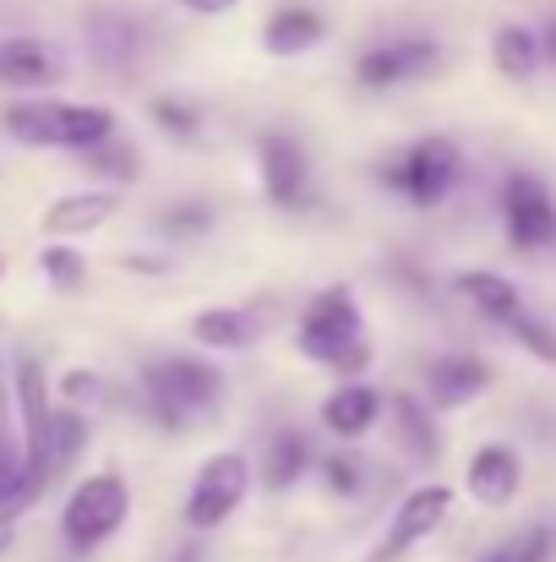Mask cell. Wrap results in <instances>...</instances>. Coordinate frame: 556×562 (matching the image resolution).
Returning a JSON list of instances; mask_svg holds the SVG:
<instances>
[{
    "label": "cell",
    "instance_id": "obj_1",
    "mask_svg": "<svg viewBox=\"0 0 556 562\" xmlns=\"http://www.w3.org/2000/svg\"><path fill=\"white\" fill-rule=\"evenodd\" d=\"M137 393H143V409L154 426L164 431H202L224 415L229 404V376L218 372V361L207 356H148L143 372H137Z\"/></svg>",
    "mask_w": 556,
    "mask_h": 562
},
{
    "label": "cell",
    "instance_id": "obj_2",
    "mask_svg": "<svg viewBox=\"0 0 556 562\" xmlns=\"http://www.w3.org/2000/svg\"><path fill=\"white\" fill-rule=\"evenodd\" d=\"M295 350L322 367L328 376H366L376 361V345H371V323L366 306L355 295V284H322L300 317H295Z\"/></svg>",
    "mask_w": 556,
    "mask_h": 562
},
{
    "label": "cell",
    "instance_id": "obj_3",
    "mask_svg": "<svg viewBox=\"0 0 556 562\" xmlns=\"http://www.w3.org/2000/svg\"><path fill=\"white\" fill-rule=\"evenodd\" d=\"M0 126L22 148L88 154V148L115 137V110L110 104H71V99H16V104H5Z\"/></svg>",
    "mask_w": 556,
    "mask_h": 562
},
{
    "label": "cell",
    "instance_id": "obj_4",
    "mask_svg": "<svg viewBox=\"0 0 556 562\" xmlns=\"http://www.w3.org/2000/svg\"><path fill=\"white\" fill-rule=\"evenodd\" d=\"M376 181L393 191L398 202H409V207H442L453 191L464 187V148L447 137V132H425V137H415V143H404L382 170H376Z\"/></svg>",
    "mask_w": 556,
    "mask_h": 562
},
{
    "label": "cell",
    "instance_id": "obj_5",
    "mask_svg": "<svg viewBox=\"0 0 556 562\" xmlns=\"http://www.w3.org/2000/svg\"><path fill=\"white\" fill-rule=\"evenodd\" d=\"M251 486H257V464H251L246 448H218V453H207V459L196 464L191 486H185V503H181L185 530H191V536L224 530V525L246 508Z\"/></svg>",
    "mask_w": 556,
    "mask_h": 562
},
{
    "label": "cell",
    "instance_id": "obj_6",
    "mask_svg": "<svg viewBox=\"0 0 556 562\" xmlns=\"http://www.w3.org/2000/svg\"><path fill=\"white\" fill-rule=\"evenodd\" d=\"M132 519V486L121 470H93L71 486L66 508H60V541L71 552H93L104 541H115Z\"/></svg>",
    "mask_w": 556,
    "mask_h": 562
},
{
    "label": "cell",
    "instance_id": "obj_7",
    "mask_svg": "<svg viewBox=\"0 0 556 562\" xmlns=\"http://www.w3.org/2000/svg\"><path fill=\"white\" fill-rule=\"evenodd\" d=\"M453 503H458V492H453L447 481H420V486H409V492L393 503V514H387V525H382V536H376V547H371L366 562H404L409 552H420V547L453 519Z\"/></svg>",
    "mask_w": 556,
    "mask_h": 562
},
{
    "label": "cell",
    "instance_id": "obj_8",
    "mask_svg": "<svg viewBox=\"0 0 556 562\" xmlns=\"http://www.w3.org/2000/svg\"><path fill=\"white\" fill-rule=\"evenodd\" d=\"M502 235L519 257H546L556 251V196L535 170H508L497 191Z\"/></svg>",
    "mask_w": 556,
    "mask_h": 562
},
{
    "label": "cell",
    "instance_id": "obj_9",
    "mask_svg": "<svg viewBox=\"0 0 556 562\" xmlns=\"http://www.w3.org/2000/svg\"><path fill=\"white\" fill-rule=\"evenodd\" d=\"M447 49L431 33H398V38H376L355 55V82L366 93H393L409 82H425L431 71H442Z\"/></svg>",
    "mask_w": 556,
    "mask_h": 562
},
{
    "label": "cell",
    "instance_id": "obj_10",
    "mask_svg": "<svg viewBox=\"0 0 556 562\" xmlns=\"http://www.w3.org/2000/svg\"><path fill=\"white\" fill-rule=\"evenodd\" d=\"M257 181H262V196L268 207L279 213H300L311 202V154L295 132H262L257 137Z\"/></svg>",
    "mask_w": 556,
    "mask_h": 562
},
{
    "label": "cell",
    "instance_id": "obj_11",
    "mask_svg": "<svg viewBox=\"0 0 556 562\" xmlns=\"http://www.w3.org/2000/svg\"><path fill=\"white\" fill-rule=\"evenodd\" d=\"M491 387H497V367H491L486 356H475V350H442V356H431V361L420 367V393H425L442 415L469 409V404L486 398Z\"/></svg>",
    "mask_w": 556,
    "mask_h": 562
},
{
    "label": "cell",
    "instance_id": "obj_12",
    "mask_svg": "<svg viewBox=\"0 0 556 562\" xmlns=\"http://www.w3.org/2000/svg\"><path fill=\"white\" fill-rule=\"evenodd\" d=\"M273 317H279V306L273 301H240V306H202L196 317H191V339L202 345V350H213V356H240V350H251V345H262V334L273 328Z\"/></svg>",
    "mask_w": 556,
    "mask_h": 562
},
{
    "label": "cell",
    "instance_id": "obj_13",
    "mask_svg": "<svg viewBox=\"0 0 556 562\" xmlns=\"http://www.w3.org/2000/svg\"><path fill=\"white\" fill-rule=\"evenodd\" d=\"M382 415H387V393L366 382V376H344V382H333L328 393H322V404H317V420H322V431L328 437H339V442H366L371 431L382 426Z\"/></svg>",
    "mask_w": 556,
    "mask_h": 562
},
{
    "label": "cell",
    "instance_id": "obj_14",
    "mask_svg": "<svg viewBox=\"0 0 556 562\" xmlns=\"http://www.w3.org/2000/svg\"><path fill=\"white\" fill-rule=\"evenodd\" d=\"M11 387H16V415H22V442H27V475H44V442H49V420H55V404H49V376H44V361L38 356H16L11 361Z\"/></svg>",
    "mask_w": 556,
    "mask_h": 562
},
{
    "label": "cell",
    "instance_id": "obj_15",
    "mask_svg": "<svg viewBox=\"0 0 556 562\" xmlns=\"http://www.w3.org/2000/svg\"><path fill=\"white\" fill-rule=\"evenodd\" d=\"M524 492V453L508 442H480L464 464V497L480 508H513Z\"/></svg>",
    "mask_w": 556,
    "mask_h": 562
},
{
    "label": "cell",
    "instance_id": "obj_16",
    "mask_svg": "<svg viewBox=\"0 0 556 562\" xmlns=\"http://www.w3.org/2000/svg\"><path fill=\"white\" fill-rule=\"evenodd\" d=\"M436 404L425 393H387V426H393V442L404 448L409 464L420 470H436L442 464V426H436Z\"/></svg>",
    "mask_w": 556,
    "mask_h": 562
},
{
    "label": "cell",
    "instance_id": "obj_17",
    "mask_svg": "<svg viewBox=\"0 0 556 562\" xmlns=\"http://www.w3.org/2000/svg\"><path fill=\"white\" fill-rule=\"evenodd\" d=\"M317 470V453H311V437L300 426H279L268 442H262V459H257V486L268 497H290L306 475Z\"/></svg>",
    "mask_w": 556,
    "mask_h": 562
},
{
    "label": "cell",
    "instance_id": "obj_18",
    "mask_svg": "<svg viewBox=\"0 0 556 562\" xmlns=\"http://www.w3.org/2000/svg\"><path fill=\"white\" fill-rule=\"evenodd\" d=\"M143 44H148V33H143V22L132 11H115V5H93L88 11V55H93V66L132 71Z\"/></svg>",
    "mask_w": 556,
    "mask_h": 562
},
{
    "label": "cell",
    "instance_id": "obj_19",
    "mask_svg": "<svg viewBox=\"0 0 556 562\" xmlns=\"http://www.w3.org/2000/svg\"><path fill=\"white\" fill-rule=\"evenodd\" d=\"M121 213V191L115 187H88V191H66L44 207V235L49 240H82L93 229H104Z\"/></svg>",
    "mask_w": 556,
    "mask_h": 562
},
{
    "label": "cell",
    "instance_id": "obj_20",
    "mask_svg": "<svg viewBox=\"0 0 556 562\" xmlns=\"http://www.w3.org/2000/svg\"><path fill=\"white\" fill-rule=\"evenodd\" d=\"M322 38H328L322 11H317V5H300V0L268 11V22H262V49H268L273 60H300V55H311Z\"/></svg>",
    "mask_w": 556,
    "mask_h": 562
},
{
    "label": "cell",
    "instance_id": "obj_21",
    "mask_svg": "<svg viewBox=\"0 0 556 562\" xmlns=\"http://www.w3.org/2000/svg\"><path fill=\"white\" fill-rule=\"evenodd\" d=\"M453 290H458L491 328H508L519 312H530V295H524L508 273H497V268H464V273H453Z\"/></svg>",
    "mask_w": 556,
    "mask_h": 562
},
{
    "label": "cell",
    "instance_id": "obj_22",
    "mask_svg": "<svg viewBox=\"0 0 556 562\" xmlns=\"http://www.w3.org/2000/svg\"><path fill=\"white\" fill-rule=\"evenodd\" d=\"M60 77H66V60L55 55V44H44V38H0V82L5 88L38 93V88H55Z\"/></svg>",
    "mask_w": 556,
    "mask_h": 562
},
{
    "label": "cell",
    "instance_id": "obj_23",
    "mask_svg": "<svg viewBox=\"0 0 556 562\" xmlns=\"http://www.w3.org/2000/svg\"><path fill=\"white\" fill-rule=\"evenodd\" d=\"M491 66H497L502 82H530L546 66L541 27H530V22H497L491 27Z\"/></svg>",
    "mask_w": 556,
    "mask_h": 562
},
{
    "label": "cell",
    "instance_id": "obj_24",
    "mask_svg": "<svg viewBox=\"0 0 556 562\" xmlns=\"http://www.w3.org/2000/svg\"><path fill=\"white\" fill-rule=\"evenodd\" d=\"M27 475V442H22V415H16V387L5 367V345H0V486Z\"/></svg>",
    "mask_w": 556,
    "mask_h": 562
},
{
    "label": "cell",
    "instance_id": "obj_25",
    "mask_svg": "<svg viewBox=\"0 0 556 562\" xmlns=\"http://www.w3.org/2000/svg\"><path fill=\"white\" fill-rule=\"evenodd\" d=\"M82 448H88V415H82V409H71V404H60V409H55V420H49V442H44V475L66 470Z\"/></svg>",
    "mask_w": 556,
    "mask_h": 562
},
{
    "label": "cell",
    "instance_id": "obj_26",
    "mask_svg": "<svg viewBox=\"0 0 556 562\" xmlns=\"http://www.w3.org/2000/svg\"><path fill=\"white\" fill-rule=\"evenodd\" d=\"M502 334H508V339H513V345L535 361V367H556V323H552V317H541L535 306H530V312H519Z\"/></svg>",
    "mask_w": 556,
    "mask_h": 562
},
{
    "label": "cell",
    "instance_id": "obj_27",
    "mask_svg": "<svg viewBox=\"0 0 556 562\" xmlns=\"http://www.w3.org/2000/svg\"><path fill=\"white\" fill-rule=\"evenodd\" d=\"M38 268H44V279H49L60 295H82V290H88V257L71 251L66 240H49V246L38 251Z\"/></svg>",
    "mask_w": 556,
    "mask_h": 562
},
{
    "label": "cell",
    "instance_id": "obj_28",
    "mask_svg": "<svg viewBox=\"0 0 556 562\" xmlns=\"http://www.w3.org/2000/svg\"><path fill=\"white\" fill-rule=\"evenodd\" d=\"M82 165H88V170H99V176H110L115 187H132V181L143 176V154H137L132 143H121V132H115L110 143L88 148V154H82Z\"/></svg>",
    "mask_w": 556,
    "mask_h": 562
},
{
    "label": "cell",
    "instance_id": "obj_29",
    "mask_svg": "<svg viewBox=\"0 0 556 562\" xmlns=\"http://www.w3.org/2000/svg\"><path fill=\"white\" fill-rule=\"evenodd\" d=\"M317 481L328 486V497H361V486H366V459L350 453V442H344L339 453L317 459Z\"/></svg>",
    "mask_w": 556,
    "mask_h": 562
},
{
    "label": "cell",
    "instance_id": "obj_30",
    "mask_svg": "<svg viewBox=\"0 0 556 562\" xmlns=\"http://www.w3.org/2000/svg\"><path fill=\"white\" fill-rule=\"evenodd\" d=\"M148 115H154V126H159L170 143H196V137H202V110L185 104V99L159 93V99H148Z\"/></svg>",
    "mask_w": 556,
    "mask_h": 562
},
{
    "label": "cell",
    "instance_id": "obj_31",
    "mask_svg": "<svg viewBox=\"0 0 556 562\" xmlns=\"http://www.w3.org/2000/svg\"><path fill=\"white\" fill-rule=\"evenodd\" d=\"M154 224H159V235H170V240H196V235L213 229V207H207V202H175V207L159 213Z\"/></svg>",
    "mask_w": 556,
    "mask_h": 562
},
{
    "label": "cell",
    "instance_id": "obj_32",
    "mask_svg": "<svg viewBox=\"0 0 556 562\" xmlns=\"http://www.w3.org/2000/svg\"><path fill=\"white\" fill-rule=\"evenodd\" d=\"M508 562H552L556 558V525H524L508 547H502Z\"/></svg>",
    "mask_w": 556,
    "mask_h": 562
},
{
    "label": "cell",
    "instance_id": "obj_33",
    "mask_svg": "<svg viewBox=\"0 0 556 562\" xmlns=\"http://www.w3.org/2000/svg\"><path fill=\"white\" fill-rule=\"evenodd\" d=\"M60 404H71V409H82V415H88L93 404H104V376L71 367V372L60 376Z\"/></svg>",
    "mask_w": 556,
    "mask_h": 562
},
{
    "label": "cell",
    "instance_id": "obj_34",
    "mask_svg": "<svg viewBox=\"0 0 556 562\" xmlns=\"http://www.w3.org/2000/svg\"><path fill=\"white\" fill-rule=\"evenodd\" d=\"M181 11H191V16H229L240 0H175Z\"/></svg>",
    "mask_w": 556,
    "mask_h": 562
},
{
    "label": "cell",
    "instance_id": "obj_35",
    "mask_svg": "<svg viewBox=\"0 0 556 562\" xmlns=\"http://www.w3.org/2000/svg\"><path fill=\"white\" fill-rule=\"evenodd\" d=\"M541 49H546V66H556V16H546L541 27Z\"/></svg>",
    "mask_w": 556,
    "mask_h": 562
},
{
    "label": "cell",
    "instance_id": "obj_36",
    "mask_svg": "<svg viewBox=\"0 0 556 562\" xmlns=\"http://www.w3.org/2000/svg\"><path fill=\"white\" fill-rule=\"evenodd\" d=\"M11 541H16V514H0V558L11 552Z\"/></svg>",
    "mask_w": 556,
    "mask_h": 562
},
{
    "label": "cell",
    "instance_id": "obj_37",
    "mask_svg": "<svg viewBox=\"0 0 556 562\" xmlns=\"http://www.w3.org/2000/svg\"><path fill=\"white\" fill-rule=\"evenodd\" d=\"M480 562H508V558H502V547H497V552H486V558H480Z\"/></svg>",
    "mask_w": 556,
    "mask_h": 562
},
{
    "label": "cell",
    "instance_id": "obj_38",
    "mask_svg": "<svg viewBox=\"0 0 556 562\" xmlns=\"http://www.w3.org/2000/svg\"><path fill=\"white\" fill-rule=\"evenodd\" d=\"M0 279H5V257H0Z\"/></svg>",
    "mask_w": 556,
    "mask_h": 562
}]
</instances>
